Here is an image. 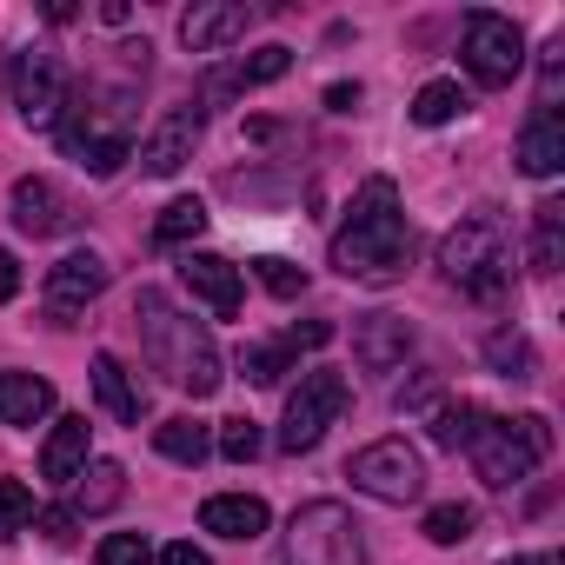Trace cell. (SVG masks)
Here are the masks:
<instances>
[{
	"instance_id": "obj_18",
	"label": "cell",
	"mask_w": 565,
	"mask_h": 565,
	"mask_svg": "<svg viewBox=\"0 0 565 565\" xmlns=\"http://www.w3.org/2000/svg\"><path fill=\"white\" fill-rule=\"evenodd\" d=\"M519 167H525L532 180H552V173L565 167V127H558V114H552V107H539V114H532V127L519 134Z\"/></svg>"
},
{
	"instance_id": "obj_36",
	"label": "cell",
	"mask_w": 565,
	"mask_h": 565,
	"mask_svg": "<svg viewBox=\"0 0 565 565\" xmlns=\"http://www.w3.org/2000/svg\"><path fill=\"white\" fill-rule=\"evenodd\" d=\"M426 399H439V380H433V373H419V380H406V386L393 393L399 413H413V406H426Z\"/></svg>"
},
{
	"instance_id": "obj_25",
	"label": "cell",
	"mask_w": 565,
	"mask_h": 565,
	"mask_svg": "<svg viewBox=\"0 0 565 565\" xmlns=\"http://www.w3.org/2000/svg\"><path fill=\"white\" fill-rule=\"evenodd\" d=\"M486 413L472 406V399H439L433 406V446H446V452H459L466 439H472V426H479Z\"/></svg>"
},
{
	"instance_id": "obj_35",
	"label": "cell",
	"mask_w": 565,
	"mask_h": 565,
	"mask_svg": "<svg viewBox=\"0 0 565 565\" xmlns=\"http://www.w3.org/2000/svg\"><path fill=\"white\" fill-rule=\"evenodd\" d=\"M74 525H81V519H74V505H47V512H34V532H41V539H54V545H67V539H74Z\"/></svg>"
},
{
	"instance_id": "obj_6",
	"label": "cell",
	"mask_w": 565,
	"mask_h": 565,
	"mask_svg": "<svg viewBox=\"0 0 565 565\" xmlns=\"http://www.w3.org/2000/svg\"><path fill=\"white\" fill-rule=\"evenodd\" d=\"M347 479H353L366 499H380V505H413V499L426 492V466H419V452H413L406 439H373V446H360V452L347 459Z\"/></svg>"
},
{
	"instance_id": "obj_21",
	"label": "cell",
	"mask_w": 565,
	"mask_h": 565,
	"mask_svg": "<svg viewBox=\"0 0 565 565\" xmlns=\"http://www.w3.org/2000/svg\"><path fill=\"white\" fill-rule=\"evenodd\" d=\"M565 266V206L539 200L532 206V273H558Z\"/></svg>"
},
{
	"instance_id": "obj_29",
	"label": "cell",
	"mask_w": 565,
	"mask_h": 565,
	"mask_svg": "<svg viewBox=\"0 0 565 565\" xmlns=\"http://www.w3.org/2000/svg\"><path fill=\"white\" fill-rule=\"evenodd\" d=\"M200 226H206V206H200V200H173V206H160L153 239H160V246H180V239H193Z\"/></svg>"
},
{
	"instance_id": "obj_1",
	"label": "cell",
	"mask_w": 565,
	"mask_h": 565,
	"mask_svg": "<svg viewBox=\"0 0 565 565\" xmlns=\"http://www.w3.org/2000/svg\"><path fill=\"white\" fill-rule=\"evenodd\" d=\"M134 327H140V347H147V360H153V373H167L180 393H193V399H213L220 393V347H213V333L200 327V320H186L167 294H140L134 300Z\"/></svg>"
},
{
	"instance_id": "obj_13",
	"label": "cell",
	"mask_w": 565,
	"mask_h": 565,
	"mask_svg": "<svg viewBox=\"0 0 565 565\" xmlns=\"http://www.w3.org/2000/svg\"><path fill=\"white\" fill-rule=\"evenodd\" d=\"M180 279H186V294H193L200 307H213L220 320L239 313V266H233V259H220V253H186V259H180Z\"/></svg>"
},
{
	"instance_id": "obj_4",
	"label": "cell",
	"mask_w": 565,
	"mask_h": 565,
	"mask_svg": "<svg viewBox=\"0 0 565 565\" xmlns=\"http://www.w3.org/2000/svg\"><path fill=\"white\" fill-rule=\"evenodd\" d=\"M466 452H472L479 479H486L492 492H505V486H519V479L539 472V459L552 452V426H545L539 413H519V419H479L472 439H466Z\"/></svg>"
},
{
	"instance_id": "obj_8",
	"label": "cell",
	"mask_w": 565,
	"mask_h": 565,
	"mask_svg": "<svg viewBox=\"0 0 565 565\" xmlns=\"http://www.w3.org/2000/svg\"><path fill=\"white\" fill-rule=\"evenodd\" d=\"M340 413H347V380L327 373V366L320 373H300V386L287 399V426H279V446H287V452H313Z\"/></svg>"
},
{
	"instance_id": "obj_24",
	"label": "cell",
	"mask_w": 565,
	"mask_h": 565,
	"mask_svg": "<svg viewBox=\"0 0 565 565\" xmlns=\"http://www.w3.org/2000/svg\"><path fill=\"white\" fill-rule=\"evenodd\" d=\"M294 67V47H259L253 61H239L233 74H220L213 81V94H239V87H266V81H279V74H287Z\"/></svg>"
},
{
	"instance_id": "obj_12",
	"label": "cell",
	"mask_w": 565,
	"mask_h": 565,
	"mask_svg": "<svg viewBox=\"0 0 565 565\" xmlns=\"http://www.w3.org/2000/svg\"><path fill=\"white\" fill-rule=\"evenodd\" d=\"M193 147H200V107H167L160 127L140 140V160H147L153 180H173V173L193 160Z\"/></svg>"
},
{
	"instance_id": "obj_10",
	"label": "cell",
	"mask_w": 565,
	"mask_h": 565,
	"mask_svg": "<svg viewBox=\"0 0 565 565\" xmlns=\"http://www.w3.org/2000/svg\"><path fill=\"white\" fill-rule=\"evenodd\" d=\"M107 279H114V273H107L100 253H67L61 266H47V307H54V320L94 307V300L107 294Z\"/></svg>"
},
{
	"instance_id": "obj_14",
	"label": "cell",
	"mask_w": 565,
	"mask_h": 565,
	"mask_svg": "<svg viewBox=\"0 0 565 565\" xmlns=\"http://www.w3.org/2000/svg\"><path fill=\"white\" fill-rule=\"evenodd\" d=\"M406 353H413V327L399 313H366L353 327V360L366 373H393V366H406Z\"/></svg>"
},
{
	"instance_id": "obj_15",
	"label": "cell",
	"mask_w": 565,
	"mask_h": 565,
	"mask_svg": "<svg viewBox=\"0 0 565 565\" xmlns=\"http://www.w3.org/2000/svg\"><path fill=\"white\" fill-rule=\"evenodd\" d=\"M14 226L47 239V233H67L74 226V206L54 180H14Z\"/></svg>"
},
{
	"instance_id": "obj_33",
	"label": "cell",
	"mask_w": 565,
	"mask_h": 565,
	"mask_svg": "<svg viewBox=\"0 0 565 565\" xmlns=\"http://www.w3.org/2000/svg\"><path fill=\"white\" fill-rule=\"evenodd\" d=\"M213 446H220V459H233V466H253V459H259V426H253V419H226Z\"/></svg>"
},
{
	"instance_id": "obj_22",
	"label": "cell",
	"mask_w": 565,
	"mask_h": 565,
	"mask_svg": "<svg viewBox=\"0 0 565 565\" xmlns=\"http://www.w3.org/2000/svg\"><path fill=\"white\" fill-rule=\"evenodd\" d=\"M153 446H160L173 466H200V459L213 452V433H206L200 419H186V413H180V419H160V426H153Z\"/></svg>"
},
{
	"instance_id": "obj_34",
	"label": "cell",
	"mask_w": 565,
	"mask_h": 565,
	"mask_svg": "<svg viewBox=\"0 0 565 565\" xmlns=\"http://www.w3.org/2000/svg\"><path fill=\"white\" fill-rule=\"evenodd\" d=\"M100 565H153V545L140 532H114L100 539Z\"/></svg>"
},
{
	"instance_id": "obj_5",
	"label": "cell",
	"mask_w": 565,
	"mask_h": 565,
	"mask_svg": "<svg viewBox=\"0 0 565 565\" xmlns=\"http://www.w3.org/2000/svg\"><path fill=\"white\" fill-rule=\"evenodd\" d=\"M279 558H287V565H366L360 519H353L340 499H313V505H300V512H294Z\"/></svg>"
},
{
	"instance_id": "obj_39",
	"label": "cell",
	"mask_w": 565,
	"mask_h": 565,
	"mask_svg": "<svg viewBox=\"0 0 565 565\" xmlns=\"http://www.w3.org/2000/svg\"><path fill=\"white\" fill-rule=\"evenodd\" d=\"M160 565H213V558H206L193 539H180V545H167V552H160Z\"/></svg>"
},
{
	"instance_id": "obj_7",
	"label": "cell",
	"mask_w": 565,
	"mask_h": 565,
	"mask_svg": "<svg viewBox=\"0 0 565 565\" xmlns=\"http://www.w3.org/2000/svg\"><path fill=\"white\" fill-rule=\"evenodd\" d=\"M14 107H21V120H28L34 134H54L61 114L74 107V74H67V61L47 54V47L21 54V67H14Z\"/></svg>"
},
{
	"instance_id": "obj_37",
	"label": "cell",
	"mask_w": 565,
	"mask_h": 565,
	"mask_svg": "<svg viewBox=\"0 0 565 565\" xmlns=\"http://www.w3.org/2000/svg\"><path fill=\"white\" fill-rule=\"evenodd\" d=\"M14 294H21V266H14V253H8V246H0V307H8Z\"/></svg>"
},
{
	"instance_id": "obj_9",
	"label": "cell",
	"mask_w": 565,
	"mask_h": 565,
	"mask_svg": "<svg viewBox=\"0 0 565 565\" xmlns=\"http://www.w3.org/2000/svg\"><path fill=\"white\" fill-rule=\"evenodd\" d=\"M466 67H472L479 87H512L519 67H525V34H519V21L486 14V8L466 14Z\"/></svg>"
},
{
	"instance_id": "obj_20",
	"label": "cell",
	"mask_w": 565,
	"mask_h": 565,
	"mask_svg": "<svg viewBox=\"0 0 565 565\" xmlns=\"http://www.w3.org/2000/svg\"><path fill=\"white\" fill-rule=\"evenodd\" d=\"M94 393H100V406L120 419V426H140V413H147V399H140V386H134V373L114 360V353H94Z\"/></svg>"
},
{
	"instance_id": "obj_17",
	"label": "cell",
	"mask_w": 565,
	"mask_h": 565,
	"mask_svg": "<svg viewBox=\"0 0 565 565\" xmlns=\"http://www.w3.org/2000/svg\"><path fill=\"white\" fill-rule=\"evenodd\" d=\"M200 532L259 539V532H266V499H253V492H213V499L200 505Z\"/></svg>"
},
{
	"instance_id": "obj_31",
	"label": "cell",
	"mask_w": 565,
	"mask_h": 565,
	"mask_svg": "<svg viewBox=\"0 0 565 565\" xmlns=\"http://www.w3.org/2000/svg\"><path fill=\"white\" fill-rule=\"evenodd\" d=\"M472 525H479V512H472V505H459V499L426 512V539H433V545H459V539H472Z\"/></svg>"
},
{
	"instance_id": "obj_19",
	"label": "cell",
	"mask_w": 565,
	"mask_h": 565,
	"mask_svg": "<svg viewBox=\"0 0 565 565\" xmlns=\"http://www.w3.org/2000/svg\"><path fill=\"white\" fill-rule=\"evenodd\" d=\"M54 413V386L34 373H0V426H41Z\"/></svg>"
},
{
	"instance_id": "obj_16",
	"label": "cell",
	"mask_w": 565,
	"mask_h": 565,
	"mask_svg": "<svg viewBox=\"0 0 565 565\" xmlns=\"http://www.w3.org/2000/svg\"><path fill=\"white\" fill-rule=\"evenodd\" d=\"M87 413H67V419H54V433H47V446H41V479L47 486H74L81 479V466H87Z\"/></svg>"
},
{
	"instance_id": "obj_2",
	"label": "cell",
	"mask_w": 565,
	"mask_h": 565,
	"mask_svg": "<svg viewBox=\"0 0 565 565\" xmlns=\"http://www.w3.org/2000/svg\"><path fill=\"white\" fill-rule=\"evenodd\" d=\"M406 253H413V233H406V213H399V186L366 180L347 226L333 233V266L347 279H399Z\"/></svg>"
},
{
	"instance_id": "obj_11",
	"label": "cell",
	"mask_w": 565,
	"mask_h": 565,
	"mask_svg": "<svg viewBox=\"0 0 565 565\" xmlns=\"http://www.w3.org/2000/svg\"><path fill=\"white\" fill-rule=\"evenodd\" d=\"M246 28H253V8H239V0H200L193 14H180L186 54H226L233 41H246Z\"/></svg>"
},
{
	"instance_id": "obj_40",
	"label": "cell",
	"mask_w": 565,
	"mask_h": 565,
	"mask_svg": "<svg viewBox=\"0 0 565 565\" xmlns=\"http://www.w3.org/2000/svg\"><path fill=\"white\" fill-rule=\"evenodd\" d=\"M327 107H333V114H353V107H360V87H347V81L327 87Z\"/></svg>"
},
{
	"instance_id": "obj_27",
	"label": "cell",
	"mask_w": 565,
	"mask_h": 565,
	"mask_svg": "<svg viewBox=\"0 0 565 565\" xmlns=\"http://www.w3.org/2000/svg\"><path fill=\"white\" fill-rule=\"evenodd\" d=\"M459 107H466L459 81H426V87H419V100H413V120H419V127H446Z\"/></svg>"
},
{
	"instance_id": "obj_23",
	"label": "cell",
	"mask_w": 565,
	"mask_h": 565,
	"mask_svg": "<svg viewBox=\"0 0 565 565\" xmlns=\"http://www.w3.org/2000/svg\"><path fill=\"white\" fill-rule=\"evenodd\" d=\"M120 492H127V472H120L114 459H94V466H81L74 519H81V512H107V505H120Z\"/></svg>"
},
{
	"instance_id": "obj_28",
	"label": "cell",
	"mask_w": 565,
	"mask_h": 565,
	"mask_svg": "<svg viewBox=\"0 0 565 565\" xmlns=\"http://www.w3.org/2000/svg\"><path fill=\"white\" fill-rule=\"evenodd\" d=\"M253 273H259V287H266L273 300H300V294H307V266H294V259H279V253L253 259Z\"/></svg>"
},
{
	"instance_id": "obj_30",
	"label": "cell",
	"mask_w": 565,
	"mask_h": 565,
	"mask_svg": "<svg viewBox=\"0 0 565 565\" xmlns=\"http://www.w3.org/2000/svg\"><path fill=\"white\" fill-rule=\"evenodd\" d=\"M239 373L253 380V386H279L294 373V347H246L239 353Z\"/></svg>"
},
{
	"instance_id": "obj_32",
	"label": "cell",
	"mask_w": 565,
	"mask_h": 565,
	"mask_svg": "<svg viewBox=\"0 0 565 565\" xmlns=\"http://www.w3.org/2000/svg\"><path fill=\"white\" fill-rule=\"evenodd\" d=\"M34 525V492L21 479H0V539H14Z\"/></svg>"
},
{
	"instance_id": "obj_38",
	"label": "cell",
	"mask_w": 565,
	"mask_h": 565,
	"mask_svg": "<svg viewBox=\"0 0 565 565\" xmlns=\"http://www.w3.org/2000/svg\"><path fill=\"white\" fill-rule=\"evenodd\" d=\"M327 340H333V320H307V327H294L287 347H327Z\"/></svg>"
},
{
	"instance_id": "obj_26",
	"label": "cell",
	"mask_w": 565,
	"mask_h": 565,
	"mask_svg": "<svg viewBox=\"0 0 565 565\" xmlns=\"http://www.w3.org/2000/svg\"><path fill=\"white\" fill-rule=\"evenodd\" d=\"M486 360H492V373H505V380H532V340H525L519 327H499V333L486 340Z\"/></svg>"
},
{
	"instance_id": "obj_3",
	"label": "cell",
	"mask_w": 565,
	"mask_h": 565,
	"mask_svg": "<svg viewBox=\"0 0 565 565\" xmlns=\"http://www.w3.org/2000/svg\"><path fill=\"white\" fill-rule=\"evenodd\" d=\"M439 266L459 294L472 300H499L505 294V279H512V246H505V226L492 213H472L459 220L446 239H439Z\"/></svg>"
}]
</instances>
